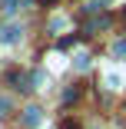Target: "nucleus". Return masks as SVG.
Here are the masks:
<instances>
[{"label": "nucleus", "instance_id": "obj_1", "mask_svg": "<svg viewBox=\"0 0 126 129\" xmlns=\"http://www.w3.org/2000/svg\"><path fill=\"white\" fill-rule=\"evenodd\" d=\"M20 37H23V27H17V23H10V27L0 30V43H17Z\"/></svg>", "mask_w": 126, "mask_h": 129}, {"label": "nucleus", "instance_id": "obj_2", "mask_svg": "<svg viewBox=\"0 0 126 129\" xmlns=\"http://www.w3.org/2000/svg\"><path fill=\"white\" fill-rule=\"evenodd\" d=\"M23 126H27V129L40 126V106H30L27 113H23Z\"/></svg>", "mask_w": 126, "mask_h": 129}, {"label": "nucleus", "instance_id": "obj_3", "mask_svg": "<svg viewBox=\"0 0 126 129\" xmlns=\"http://www.w3.org/2000/svg\"><path fill=\"white\" fill-rule=\"evenodd\" d=\"M86 66H90V56L80 53V56H77V70H86Z\"/></svg>", "mask_w": 126, "mask_h": 129}, {"label": "nucleus", "instance_id": "obj_4", "mask_svg": "<svg viewBox=\"0 0 126 129\" xmlns=\"http://www.w3.org/2000/svg\"><path fill=\"white\" fill-rule=\"evenodd\" d=\"M60 129H80V122H77V119H63Z\"/></svg>", "mask_w": 126, "mask_h": 129}, {"label": "nucleus", "instance_id": "obj_5", "mask_svg": "<svg viewBox=\"0 0 126 129\" xmlns=\"http://www.w3.org/2000/svg\"><path fill=\"white\" fill-rule=\"evenodd\" d=\"M7 109H10V99H0V116H4Z\"/></svg>", "mask_w": 126, "mask_h": 129}, {"label": "nucleus", "instance_id": "obj_6", "mask_svg": "<svg viewBox=\"0 0 126 129\" xmlns=\"http://www.w3.org/2000/svg\"><path fill=\"white\" fill-rule=\"evenodd\" d=\"M113 50H116V53H126V40H119V43H116Z\"/></svg>", "mask_w": 126, "mask_h": 129}]
</instances>
